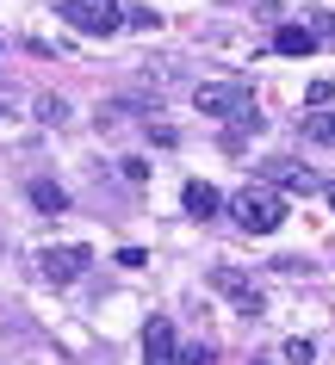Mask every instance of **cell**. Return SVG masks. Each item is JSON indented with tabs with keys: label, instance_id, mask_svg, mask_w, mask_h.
<instances>
[{
	"label": "cell",
	"instance_id": "cell-17",
	"mask_svg": "<svg viewBox=\"0 0 335 365\" xmlns=\"http://www.w3.org/2000/svg\"><path fill=\"white\" fill-rule=\"evenodd\" d=\"M0 118H6V112H0Z\"/></svg>",
	"mask_w": 335,
	"mask_h": 365
},
{
	"label": "cell",
	"instance_id": "cell-14",
	"mask_svg": "<svg viewBox=\"0 0 335 365\" xmlns=\"http://www.w3.org/2000/svg\"><path fill=\"white\" fill-rule=\"evenodd\" d=\"M304 99H311V106H329L335 87H329V81H311V93H304Z\"/></svg>",
	"mask_w": 335,
	"mask_h": 365
},
{
	"label": "cell",
	"instance_id": "cell-6",
	"mask_svg": "<svg viewBox=\"0 0 335 365\" xmlns=\"http://www.w3.org/2000/svg\"><path fill=\"white\" fill-rule=\"evenodd\" d=\"M211 285L224 291V297H230V304H236L242 316H261V291L249 285V279H242L236 267H211Z\"/></svg>",
	"mask_w": 335,
	"mask_h": 365
},
{
	"label": "cell",
	"instance_id": "cell-3",
	"mask_svg": "<svg viewBox=\"0 0 335 365\" xmlns=\"http://www.w3.org/2000/svg\"><path fill=\"white\" fill-rule=\"evenodd\" d=\"M193 112L199 118H255V99H249V87H230V81H211V87H199L193 93Z\"/></svg>",
	"mask_w": 335,
	"mask_h": 365
},
{
	"label": "cell",
	"instance_id": "cell-2",
	"mask_svg": "<svg viewBox=\"0 0 335 365\" xmlns=\"http://www.w3.org/2000/svg\"><path fill=\"white\" fill-rule=\"evenodd\" d=\"M62 19L75 31H87V38H112L124 25V6L119 0H62Z\"/></svg>",
	"mask_w": 335,
	"mask_h": 365
},
{
	"label": "cell",
	"instance_id": "cell-12",
	"mask_svg": "<svg viewBox=\"0 0 335 365\" xmlns=\"http://www.w3.org/2000/svg\"><path fill=\"white\" fill-rule=\"evenodd\" d=\"M124 168V180H131V186H143V180H149V161H137V155H131V161H119Z\"/></svg>",
	"mask_w": 335,
	"mask_h": 365
},
{
	"label": "cell",
	"instance_id": "cell-13",
	"mask_svg": "<svg viewBox=\"0 0 335 365\" xmlns=\"http://www.w3.org/2000/svg\"><path fill=\"white\" fill-rule=\"evenodd\" d=\"M311 136H316V143H335V112L329 118H311Z\"/></svg>",
	"mask_w": 335,
	"mask_h": 365
},
{
	"label": "cell",
	"instance_id": "cell-4",
	"mask_svg": "<svg viewBox=\"0 0 335 365\" xmlns=\"http://www.w3.org/2000/svg\"><path fill=\"white\" fill-rule=\"evenodd\" d=\"M38 267H44V279H50V285H75L81 272L94 267V254L81 248V242H69V248H44Z\"/></svg>",
	"mask_w": 335,
	"mask_h": 365
},
{
	"label": "cell",
	"instance_id": "cell-5",
	"mask_svg": "<svg viewBox=\"0 0 335 365\" xmlns=\"http://www.w3.org/2000/svg\"><path fill=\"white\" fill-rule=\"evenodd\" d=\"M143 365H180V346H174V322L156 316L143 328Z\"/></svg>",
	"mask_w": 335,
	"mask_h": 365
},
{
	"label": "cell",
	"instance_id": "cell-8",
	"mask_svg": "<svg viewBox=\"0 0 335 365\" xmlns=\"http://www.w3.org/2000/svg\"><path fill=\"white\" fill-rule=\"evenodd\" d=\"M267 180H274V186H298V192H316V173L311 168H298V161H267Z\"/></svg>",
	"mask_w": 335,
	"mask_h": 365
},
{
	"label": "cell",
	"instance_id": "cell-16",
	"mask_svg": "<svg viewBox=\"0 0 335 365\" xmlns=\"http://www.w3.org/2000/svg\"><path fill=\"white\" fill-rule=\"evenodd\" d=\"M329 205H335V186H329Z\"/></svg>",
	"mask_w": 335,
	"mask_h": 365
},
{
	"label": "cell",
	"instance_id": "cell-9",
	"mask_svg": "<svg viewBox=\"0 0 335 365\" xmlns=\"http://www.w3.org/2000/svg\"><path fill=\"white\" fill-rule=\"evenodd\" d=\"M274 50H279V56H311V50H316L311 25H279V31H274Z\"/></svg>",
	"mask_w": 335,
	"mask_h": 365
},
{
	"label": "cell",
	"instance_id": "cell-10",
	"mask_svg": "<svg viewBox=\"0 0 335 365\" xmlns=\"http://www.w3.org/2000/svg\"><path fill=\"white\" fill-rule=\"evenodd\" d=\"M31 205H38V211H69V192L50 186V180H31Z\"/></svg>",
	"mask_w": 335,
	"mask_h": 365
},
{
	"label": "cell",
	"instance_id": "cell-7",
	"mask_svg": "<svg viewBox=\"0 0 335 365\" xmlns=\"http://www.w3.org/2000/svg\"><path fill=\"white\" fill-rule=\"evenodd\" d=\"M180 205H186V217H217L224 211V198H217V186H205V180H186V192H180Z\"/></svg>",
	"mask_w": 335,
	"mask_h": 365
},
{
	"label": "cell",
	"instance_id": "cell-11",
	"mask_svg": "<svg viewBox=\"0 0 335 365\" xmlns=\"http://www.w3.org/2000/svg\"><path fill=\"white\" fill-rule=\"evenodd\" d=\"M286 359H292V365H311L316 346H311V341H286Z\"/></svg>",
	"mask_w": 335,
	"mask_h": 365
},
{
	"label": "cell",
	"instance_id": "cell-15",
	"mask_svg": "<svg viewBox=\"0 0 335 365\" xmlns=\"http://www.w3.org/2000/svg\"><path fill=\"white\" fill-rule=\"evenodd\" d=\"M180 365H211V346H186V353H180Z\"/></svg>",
	"mask_w": 335,
	"mask_h": 365
},
{
	"label": "cell",
	"instance_id": "cell-1",
	"mask_svg": "<svg viewBox=\"0 0 335 365\" xmlns=\"http://www.w3.org/2000/svg\"><path fill=\"white\" fill-rule=\"evenodd\" d=\"M230 217H236L249 235H274L279 223H286V198H279L274 186H242V192L230 198Z\"/></svg>",
	"mask_w": 335,
	"mask_h": 365
}]
</instances>
